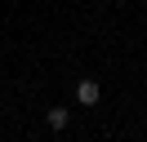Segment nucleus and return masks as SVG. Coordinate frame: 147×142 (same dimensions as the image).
Here are the masks:
<instances>
[{"label":"nucleus","mask_w":147,"mask_h":142,"mask_svg":"<svg viewBox=\"0 0 147 142\" xmlns=\"http://www.w3.org/2000/svg\"><path fill=\"white\" fill-rule=\"evenodd\" d=\"M67 120H71V115H67L63 107H49V111H45V124H49V129H67Z\"/></svg>","instance_id":"nucleus-2"},{"label":"nucleus","mask_w":147,"mask_h":142,"mask_svg":"<svg viewBox=\"0 0 147 142\" xmlns=\"http://www.w3.org/2000/svg\"><path fill=\"white\" fill-rule=\"evenodd\" d=\"M98 93H102V89H98V80H89V76L76 84V102H80V107H94V102H98Z\"/></svg>","instance_id":"nucleus-1"}]
</instances>
